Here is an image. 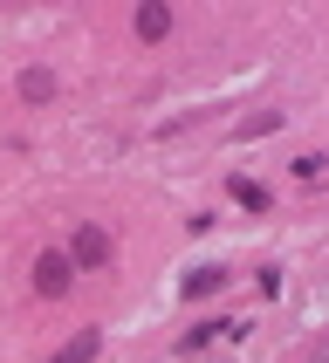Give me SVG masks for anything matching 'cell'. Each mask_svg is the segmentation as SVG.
<instances>
[{
    "instance_id": "6da1fadb",
    "label": "cell",
    "mask_w": 329,
    "mask_h": 363,
    "mask_svg": "<svg viewBox=\"0 0 329 363\" xmlns=\"http://www.w3.org/2000/svg\"><path fill=\"white\" fill-rule=\"evenodd\" d=\"M110 254H117V240H110L96 220H82L76 240H69V261H76V267H110Z\"/></svg>"
},
{
    "instance_id": "7a4b0ae2",
    "label": "cell",
    "mask_w": 329,
    "mask_h": 363,
    "mask_svg": "<svg viewBox=\"0 0 329 363\" xmlns=\"http://www.w3.org/2000/svg\"><path fill=\"white\" fill-rule=\"evenodd\" d=\"M69 281H76V261H69L62 247L35 254V288H41V295H69Z\"/></svg>"
},
{
    "instance_id": "3957f363",
    "label": "cell",
    "mask_w": 329,
    "mask_h": 363,
    "mask_svg": "<svg viewBox=\"0 0 329 363\" xmlns=\"http://www.w3.org/2000/svg\"><path fill=\"white\" fill-rule=\"evenodd\" d=\"M226 281H233V267L206 261V267H192V274H185V281H179V295H185V302H206V295H220Z\"/></svg>"
},
{
    "instance_id": "277c9868",
    "label": "cell",
    "mask_w": 329,
    "mask_h": 363,
    "mask_svg": "<svg viewBox=\"0 0 329 363\" xmlns=\"http://www.w3.org/2000/svg\"><path fill=\"white\" fill-rule=\"evenodd\" d=\"M96 350H103V329H76V336L55 350V363H96Z\"/></svg>"
},
{
    "instance_id": "5b68a950",
    "label": "cell",
    "mask_w": 329,
    "mask_h": 363,
    "mask_svg": "<svg viewBox=\"0 0 329 363\" xmlns=\"http://www.w3.org/2000/svg\"><path fill=\"white\" fill-rule=\"evenodd\" d=\"M21 103H55V69H21Z\"/></svg>"
},
{
    "instance_id": "8992f818",
    "label": "cell",
    "mask_w": 329,
    "mask_h": 363,
    "mask_svg": "<svg viewBox=\"0 0 329 363\" xmlns=\"http://www.w3.org/2000/svg\"><path fill=\"white\" fill-rule=\"evenodd\" d=\"M164 35H172V7H158V0L138 7V41H164Z\"/></svg>"
},
{
    "instance_id": "52a82bcc",
    "label": "cell",
    "mask_w": 329,
    "mask_h": 363,
    "mask_svg": "<svg viewBox=\"0 0 329 363\" xmlns=\"http://www.w3.org/2000/svg\"><path fill=\"white\" fill-rule=\"evenodd\" d=\"M226 199H240L247 213H274V199H267V192H261L254 179H226Z\"/></svg>"
},
{
    "instance_id": "ba28073f",
    "label": "cell",
    "mask_w": 329,
    "mask_h": 363,
    "mask_svg": "<svg viewBox=\"0 0 329 363\" xmlns=\"http://www.w3.org/2000/svg\"><path fill=\"white\" fill-rule=\"evenodd\" d=\"M267 130H281V110H254V117H240V138H267Z\"/></svg>"
},
{
    "instance_id": "9c48e42d",
    "label": "cell",
    "mask_w": 329,
    "mask_h": 363,
    "mask_svg": "<svg viewBox=\"0 0 329 363\" xmlns=\"http://www.w3.org/2000/svg\"><path fill=\"white\" fill-rule=\"evenodd\" d=\"M295 172H302V179H323V172H329V158H323V151H308V158H295Z\"/></svg>"
}]
</instances>
